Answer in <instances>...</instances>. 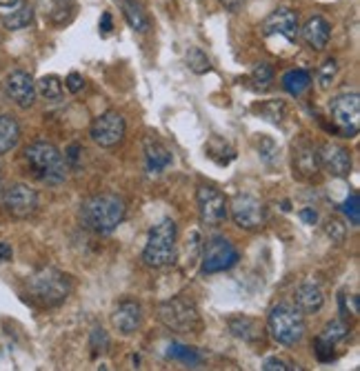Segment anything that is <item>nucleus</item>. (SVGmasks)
<instances>
[{"instance_id":"obj_10","label":"nucleus","mask_w":360,"mask_h":371,"mask_svg":"<svg viewBox=\"0 0 360 371\" xmlns=\"http://www.w3.org/2000/svg\"><path fill=\"white\" fill-rule=\"evenodd\" d=\"M232 221L236 227H240L245 232H256L260 229L267 221V212H265V205L256 196L249 194H238L229 203Z\"/></svg>"},{"instance_id":"obj_18","label":"nucleus","mask_w":360,"mask_h":371,"mask_svg":"<svg viewBox=\"0 0 360 371\" xmlns=\"http://www.w3.org/2000/svg\"><path fill=\"white\" fill-rule=\"evenodd\" d=\"M145 160H147V169L154 171V174H160V171H165L169 165H172V151H169V147L165 145L163 140H158L154 136H147L145 142Z\"/></svg>"},{"instance_id":"obj_16","label":"nucleus","mask_w":360,"mask_h":371,"mask_svg":"<svg viewBox=\"0 0 360 371\" xmlns=\"http://www.w3.org/2000/svg\"><path fill=\"white\" fill-rule=\"evenodd\" d=\"M111 325L113 329H118L122 336L136 334L143 325V307L134 300H122L111 313Z\"/></svg>"},{"instance_id":"obj_7","label":"nucleus","mask_w":360,"mask_h":371,"mask_svg":"<svg viewBox=\"0 0 360 371\" xmlns=\"http://www.w3.org/2000/svg\"><path fill=\"white\" fill-rule=\"evenodd\" d=\"M329 113L336 129L347 138H354L360 129V96L356 91H345L329 102Z\"/></svg>"},{"instance_id":"obj_40","label":"nucleus","mask_w":360,"mask_h":371,"mask_svg":"<svg viewBox=\"0 0 360 371\" xmlns=\"http://www.w3.org/2000/svg\"><path fill=\"white\" fill-rule=\"evenodd\" d=\"M82 87H85V80L78 71H71L67 78H65V89H67L69 93H78Z\"/></svg>"},{"instance_id":"obj_5","label":"nucleus","mask_w":360,"mask_h":371,"mask_svg":"<svg viewBox=\"0 0 360 371\" xmlns=\"http://www.w3.org/2000/svg\"><path fill=\"white\" fill-rule=\"evenodd\" d=\"M267 327L271 338L282 347L298 345L305 336V313H300L298 307H293L289 302H280L276 307H271L267 316Z\"/></svg>"},{"instance_id":"obj_6","label":"nucleus","mask_w":360,"mask_h":371,"mask_svg":"<svg viewBox=\"0 0 360 371\" xmlns=\"http://www.w3.org/2000/svg\"><path fill=\"white\" fill-rule=\"evenodd\" d=\"M158 320L167 329L178 334H198L203 329V318L194 300L172 298L158 304Z\"/></svg>"},{"instance_id":"obj_1","label":"nucleus","mask_w":360,"mask_h":371,"mask_svg":"<svg viewBox=\"0 0 360 371\" xmlns=\"http://www.w3.org/2000/svg\"><path fill=\"white\" fill-rule=\"evenodd\" d=\"M125 201L116 194H96L80 205V223L85 229L107 236L125 221Z\"/></svg>"},{"instance_id":"obj_14","label":"nucleus","mask_w":360,"mask_h":371,"mask_svg":"<svg viewBox=\"0 0 360 371\" xmlns=\"http://www.w3.org/2000/svg\"><path fill=\"white\" fill-rule=\"evenodd\" d=\"M3 205L14 218H30L38 209V192L25 183H16L5 192Z\"/></svg>"},{"instance_id":"obj_27","label":"nucleus","mask_w":360,"mask_h":371,"mask_svg":"<svg viewBox=\"0 0 360 371\" xmlns=\"http://www.w3.org/2000/svg\"><path fill=\"white\" fill-rule=\"evenodd\" d=\"M34 21V7L32 5H23L21 9H16V12L7 14L3 18V25L7 27L9 32H21L25 27H30Z\"/></svg>"},{"instance_id":"obj_26","label":"nucleus","mask_w":360,"mask_h":371,"mask_svg":"<svg viewBox=\"0 0 360 371\" xmlns=\"http://www.w3.org/2000/svg\"><path fill=\"white\" fill-rule=\"evenodd\" d=\"M36 93H41V98L49 102H58L63 98V80L58 76H43L36 82Z\"/></svg>"},{"instance_id":"obj_34","label":"nucleus","mask_w":360,"mask_h":371,"mask_svg":"<svg viewBox=\"0 0 360 371\" xmlns=\"http://www.w3.org/2000/svg\"><path fill=\"white\" fill-rule=\"evenodd\" d=\"M336 74H338V63H336L334 58H329V60H325L323 65H320V69H318V82H320V87L327 89L329 85L334 82Z\"/></svg>"},{"instance_id":"obj_13","label":"nucleus","mask_w":360,"mask_h":371,"mask_svg":"<svg viewBox=\"0 0 360 371\" xmlns=\"http://www.w3.org/2000/svg\"><path fill=\"white\" fill-rule=\"evenodd\" d=\"M262 34L265 36H282L287 43H298V36H300L298 14L287 7L276 9V12H271L262 21Z\"/></svg>"},{"instance_id":"obj_2","label":"nucleus","mask_w":360,"mask_h":371,"mask_svg":"<svg viewBox=\"0 0 360 371\" xmlns=\"http://www.w3.org/2000/svg\"><path fill=\"white\" fill-rule=\"evenodd\" d=\"M25 160L36 178H41L47 185H60L67 178V163H65L60 149L47 140L32 142L25 149Z\"/></svg>"},{"instance_id":"obj_41","label":"nucleus","mask_w":360,"mask_h":371,"mask_svg":"<svg viewBox=\"0 0 360 371\" xmlns=\"http://www.w3.org/2000/svg\"><path fill=\"white\" fill-rule=\"evenodd\" d=\"M221 5L227 12H240V9L247 5V0H221Z\"/></svg>"},{"instance_id":"obj_38","label":"nucleus","mask_w":360,"mask_h":371,"mask_svg":"<svg viewBox=\"0 0 360 371\" xmlns=\"http://www.w3.org/2000/svg\"><path fill=\"white\" fill-rule=\"evenodd\" d=\"M325 232L334 243H343L345 240V225L340 221H336V218H329L327 225H325Z\"/></svg>"},{"instance_id":"obj_23","label":"nucleus","mask_w":360,"mask_h":371,"mask_svg":"<svg viewBox=\"0 0 360 371\" xmlns=\"http://www.w3.org/2000/svg\"><path fill=\"white\" fill-rule=\"evenodd\" d=\"M229 331L245 342H258L260 340V327L258 322L249 316H234L229 318Z\"/></svg>"},{"instance_id":"obj_30","label":"nucleus","mask_w":360,"mask_h":371,"mask_svg":"<svg viewBox=\"0 0 360 371\" xmlns=\"http://www.w3.org/2000/svg\"><path fill=\"white\" fill-rule=\"evenodd\" d=\"M185 58H187V67L192 69L194 74H198V76L212 71V63H210V58H207V54L201 49V47H189Z\"/></svg>"},{"instance_id":"obj_45","label":"nucleus","mask_w":360,"mask_h":371,"mask_svg":"<svg viewBox=\"0 0 360 371\" xmlns=\"http://www.w3.org/2000/svg\"><path fill=\"white\" fill-rule=\"evenodd\" d=\"M21 0H0V7H16Z\"/></svg>"},{"instance_id":"obj_32","label":"nucleus","mask_w":360,"mask_h":371,"mask_svg":"<svg viewBox=\"0 0 360 371\" xmlns=\"http://www.w3.org/2000/svg\"><path fill=\"white\" fill-rule=\"evenodd\" d=\"M89 347H91V356L98 358L100 354H107L111 342H109V336L107 331L102 327H93L91 329V336H89Z\"/></svg>"},{"instance_id":"obj_31","label":"nucleus","mask_w":360,"mask_h":371,"mask_svg":"<svg viewBox=\"0 0 360 371\" xmlns=\"http://www.w3.org/2000/svg\"><path fill=\"white\" fill-rule=\"evenodd\" d=\"M258 111H260V116H262L265 120L273 122V125H280L282 118L287 116V104L282 102V100H269V102L260 104Z\"/></svg>"},{"instance_id":"obj_37","label":"nucleus","mask_w":360,"mask_h":371,"mask_svg":"<svg viewBox=\"0 0 360 371\" xmlns=\"http://www.w3.org/2000/svg\"><path fill=\"white\" fill-rule=\"evenodd\" d=\"M258 154H260V158L265 160V163H273V160L278 158V145L269 136H265V138H260Z\"/></svg>"},{"instance_id":"obj_25","label":"nucleus","mask_w":360,"mask_h":371,"mask_svg":"<svg viewBox=\"0 0 360 371\" xmlns=\"http://www.w3.org/2000/svg\"><path fill=\"white\" fill-rule=\"evenodd\" d=\"M167 356L172 360H178L187 367H201L203 365V354L194 347H187V345H180V342H172L167 347Z\"/></svg>"},{"instance_id":"obj_24","label":"nucleus","mask_w":360,"mask_h":371,"mask_svg":"<svg viewBox=\"0 0 360 371\" xmlns=\"http://www.w3.org/2000/svg\"><path fill=\"white\" fill-rule=\"evenodd\" d=\"M311 85V74L307 69H291L282 76V89H285L289 96H300L302 91H307Z\"/></svg>"},{"instance_id":"obj_28","label":"nucleus","mask_w":360,"mask_h":371,"mask_svg":"<svg viewBox=\"0 0 360 371\" xmlns=\"http://www.w3.org/2000/svg\"><path fill=\"white\" fill-rule=\"evenodd\" d=\"M76 12V0H52V23L54 25H65L74 18Z\"/></svg>"},{"instance_id":"obj_20","label":"nucleus","mask_w":360,"mask_h":371,"mask_svg":"<svg viewBox=\"0 0 360 371\" xmlns=\"http://www.w3.org/2000/svg\"><path fill=\"white\" fill-rule=\"evenodd\" d=\"M325 304V293L316 282H302L296 289V307L300 313H318Z\"/></svg>"},{"instance_id":"obj_15","label":"nucleus","mask_w":360,"mask_h":371,"mask_svg":"<svg viewBox=\"0 0 360 371\" xmlns=\"http://www.w3.org/2000/svg\"><path fill=\"white\" fill-rule=\"evenodd\" d=\"M318 160L320 167L327 169V174L336 178H347L352 174V154L343 145H336V142H325L323 147L318 149Z\"/></svg>"},{"instance_id":"obj_44","label":"nucleus","mask_w":360,"mask_h":371,"mask_svg":"<svg viewBox=\"0 0 360 371\" xmlns=\"http://www.w3.org/2000/svg\"><path fill=\"white\" fill-rule=\"evenodd\" d=\"M300 218H302V221H305L307 225H314V223L318 221V214L314 212V209H302Z\"/></svg>"},{"instance_id":"obj_19","label":"nucleus","mask_w":360,"mask_h":371,"mask_svg":"<svg viewBox=\"0 0 360 371\" xmlns=\"http://www.w3.org/2000/svg\"><path fill=\"white\" fill-rule=\"evenodd\" d=\"M293 169L300 176L311 178L320 171V160H318V149L311 142L302 140L300 145L293 147Z\"/></svg>"},{"instance_id":"obj_4","label":"nucleus","mask_w":360,"mask_h":371,"mask_svg":"<svg viewBox=\"0 0 360 371\" xmlns=\"http://www.w3.org/2000/svg\"><path fill=\"white\" fill-rule=\"evenodd\" d=\"M30 291L45 307H58V304H63L71 296L74 282L69 273L54 267H45L30 278Z\"/></svg>"},{"instance_id":"obj_21","label":"nucleus","mask_w":360,"mask_h":371,"mask_svg":"<svg viewBox=\"0 0 360 371\" xmlns=\"http://www.w3.org/2000/svg\"><path fill=\"white\" fill-rule=\"evenodd\" d=\"M21 140V125L9 113H0V154H9Z\"/></svg>"},{"instance_id":"obj_33","label":"nucleus","mask_w":360,"mask_h":371,"mask_svg":"<svg viewBox=\"0 0 360 371\" xmlns=\"http://www.w3.org/2000/svg\"><path fill=\"white\" fill-rule=\"evenodd\" d=\"M251 80L258 85V87H269L271 80H273V67L269 63H258L251 71Z\"/></svg>"},{"instance_id":"obj_11","label":"nucleus","mask_w":360,"mask_h":371,"mask_svg":"<svg viewBox=\"0 0 360 371\" xmlns=\"http://www.w3.org/2000/svg\"><path fill=\"white\" fill-rule=\"evenodd\" d=\"M198 212H201V221L207 227H218L227 221L229 216V203L223 192H218L212 185H203L196 194Z\"/></svg>"},{"instance_id":"obj_3","label":"nucleus","mask_w":360,"mask_h":371,"mask_svg":"<svg viewBox=\"0 0 360 371\" xmlns=\"http://www.w3.org/2000/svg\"><path fill=\"white\" fill-rule=\"evenodd\" d=\"M176 236L178 227L172 218H165V221L151 227L147 245L143 249V262L147 267L160 269L176 262Z\"/></svg>"},{"instance_id":"obj_43","label":"nucleus","mask_w":360,"mask_h":371,"mask_svg":"<svg viewBox=\"0 0 360 371\" xmlns=\"http://www.w3.org/2000/svg\"><path fill=\"white\" fill-rule=\"evenodd\" d=\"M12 256H14L12 245H9V243H0V262L12 260Z\"/></svg>"},{"instance_id":"obj_22","label":"nucleus","mask_w":360,"mask_h":371,"mask_svg":"<svg viewBox=\"0 0 360 371\" xmlns=\"http://www.w3.org/2000/svg\"><path fill=\"white\" fill-rule=\"evenodd\" d=\"M122 16H125L127 25L134 32H138V34L149 32V18L138 0H122Z\"/></svg>"},{"instance_id":"obj_35","label":"nucleus","mask_w":360,"mask_h":371,"mask_svg":"<svg viewBox=\"0 0 360 371\" xmlns=\"http://www.w3.org/2000/svg\"><path fill=\"white\" fill-rule=\"evenodd\" d=\"M340 209H343V214L349 218V223H352V227H358V225H360V198H358V194H352V196H349Z\"/></svg>"},{"instance_id":"obj_29","label":"nucleus","mask_w":360,"mask_h":371,"mask_svg":"<svg viewBox=\"0 0 360 371\" xmlns=\"http://www.w3.org/2000/svg\"><path fill=\"white\" fill-rule=\"evenodd\" d=\"M347 336H349V325H347L345 318H336V320L327 322L325 329H323V334H320V338L331 342V345H338V342L345 340Z\"/></svg>"},{"instance_id":"obj_17","label":"nucleus","mask_w":360,"mask_h":371,"mask_svg":"<svg viewBox=\"0 0 360 371\" xmlns=\"http://www.w3.org/2000/svg\"><path fill=\"white\" fill-rule=\"evenodd\" d=\"M300 36H302V41H305L314 52H323L325 47L329 45L331 25L325 21L323 16H311L309 21L302 25Z\"/></svg>"},{"instance_id":"obj_42","label":"nucleus","mask_w":360,"mask_h":371,"mask_svg":"<svg viewBox=\"0 0 360 371\" xmlns=\"http://www.w3.org/2000/svg\"><path fill=\"white\" fill-rule=\"evenodd\" d=\"M113 30V21H111V14L109 12H105L100 16V32L102 34H109Z\"/></svg>"},{"instance_id":"obj_12","label":"nucleus","mask_w":360,"mask_h":371,"mask_svg":"<svg viewBox=\"0 0 360 371\" xmlns=\"http://www.w3.org/2000/svg\"><path fill=\"white\" fill-rule=\"evenodd\" d=\"M3 89L7 93V98L21 109H30L36 102V96H38L36 80L23 69H16L12 74H7V78L3 82Z\"/></svg>"},{"instance_id":"obj_9","label":"nucleus","mask_w":360,"mask_h":371,"mask_svg":"<svg viewBox=\"0 0 360 371\" xmlns=\"http://www.w3.org/2000/svg\"><path fill=\"white\" fill-rule=\"evenodd\" d=\"M238 262V251L236 247L227 240L225 236H214L210 243L203 247V265L201 271L207 273H221L232 269Z\"/></svg>"},{"instance_id":"obj_36","label":"nucleus","mask_w":360,"mask_h":371,"mask_svg":"<svg viewBox=\"0 0 360 371\" xmlns=\"http://www.w3.org/2000/svg\"><path fill=\"white\" fill-rule=\"evenodd\" d=\"M334 347L336 345H331V342H327V340H323V338H316L314 340V354H316V358L320 360V363H331L336 356H334Z\"/></svg>"},{"instance_id":"obj_8","label":"nucleus","mask_w":360,"mask_h":371,"mask_svg":"<svg viewBox=\"0 0 360 371\" xmlns=\"http://www.w3.org/2000/svg\"><path fill=\"white\" fill-rule=\"evenodd\" d=\"M127 131V122L122 118V113L116 109H107L105 113L93 118L91 127H89V136L102 149H111L122 142Z\"/></svg>"},{"instance_id":"obj_39","label":"nucleus","mask_w":360,"mask_h":371,"mask_svg":"<svg viewBox=\"0 0 360 371\" xmlns=\"http://www.w3.org/2000/svg\"><path fill=\"white\" fill-rule=\"evenodd\" d=\"M262 369L265 371H287V369H298V367H293L291 363H287V360H282L278 356H271L262 363Z\"/></svg>"},{"instance_id":"obj_46","label":"nucleus","mask_w":360,"mask_h":371,"mask_svg":"<svg viewBox=\"0 0 360 371\" xmlns=\"http://www.w3.org/2000/svg\"><path fill=\"white\" fill-rule=\"evenodd\" d=\"M0 171H3V167H0Z\"/></svg>"}]
</instances>
